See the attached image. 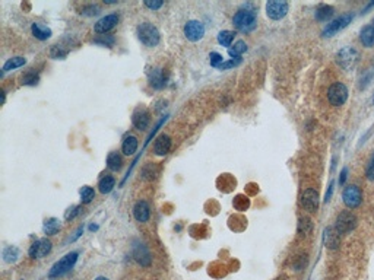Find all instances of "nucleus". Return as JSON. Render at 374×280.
Wrapping results in <instances>:
<instances>
[{
	"mask_svg": "<svg viewBox=\"0 0 374 280\" xmlns=\"http://www.w3.org/2000/svg\"><path fill=\"white\" fill-rule=\"evenodd\" d=\"M234 26L241 32H250L257 26V15L253 9H240L233 18Z\"/></svg>",
	"mask_w": 374,
	"mask_h": 280,
	"instance_id": "obj_1",
	"label": "nucleus"
},
{
	"mask_svg": "<svg viewBox=\"0 0 374 280\" xmlns=\"http://www.w3.org/2000/svg\"><path fill=\"white\" fill-rule=\"evenodd\" d=\"M358 59H360L358 51L351 45H347L336 53V63L347 72L352 70L357 66Z\"/></svg>",
	"mask_w": 374,
	"mask_h": 280,
	"instance_id": "obj_2",
	"label": "nucleus"
},
{
	"mask_svg": "<svg viewBox=\"0 0 374 280\" xmlns=\"http://www.w3.org/2000/svg\"><path fill=\"white\" fill-rule=\"evenodd\" d=\"M138 37L146 47H155L160 43V31L151 22H143L138 26Z\"/></svg>",
	"mask_w": 374,
	"mask_h": 280,
	"instance_id": "obj_3",
	"label": "nucleus"
},
{
	"mask_svg": "<svg viewBox=\"0 0 374 280\" xmlns=\"http://www.w3.org/2000/svg\"><path fill=\"white\" fill-rule=\"evenodd\" d=\"M78 261V253H69L66 254L62 260H59L50 270V278H60L63 275H66L68 272H70L73 269V266Z\"/></svg>",
	"mask_w": 374,
	"mask_h": 280,
	"instance_id": "obj_4",
	"label": "nucleus"
},
{
	"mask_svg": "<svg viewBox=\"0 0 374 280\" xmlns=\"http://www.w3.org/2000/svg\"><path fill=\"white\" fill-rule=\"evenodd\" d=\"M357 225H358L357 216L350 210H344L338 215L335 228L338 229L339 234H350L357 228Z\"/></svg>",
	"mask_w": 374,
	"mask_h": 280,
	"instance_id": "obj_5",
	"label": "nucleus"
},
{
	"mask_svg": "<svg viewBox=\"0 0 374 280\" xmlns=\"http://www.w3.org/2000/svg\"><path fill=\"white\" fill-rule=\"evenodd\" d=\"M352 19H354V15H352V13H344V15H341L339 18L333 19L332 22H329V23L325 26V29H323V37H333V35L338 34L339 31L345 29V28L351 23Z\"/></svg>",
	"mask_w": 374,
	"mask_h": 280,
	"instance_id": "obj_6",
	"label": "nucleus"
},
{
	"mask_svg": "<svg viewBox=\"0 0 374 280\" xmlns=\"http://www.w3.org/2000/svg\"><path fill=\"white\" fill-rule=\"evenodd\" d=\"M327 99L329 102L333 105V107H341L347 102L348 99V88L341 84V82H336L333 84L329 91H327Z\"/></svg>",
	"mask_w": 374,
	"mask_h": 280,
	"instance_id": "obj_7",
	"label": "nucleus"
},
{
	"mask_svg": "<svg viewBox=\"0 0 374 280\" xmlns=\"http://www.w3.org/2000/svg\"><path fill=\"white\" fill-rule=\"evenodd\" d=\"M288 9H289V4L288 1H283V0H271L266 3V15L272 21L283 19L288 13Z\"/></svg>",
	"mask_w": 374,
	"mask_h": 280,
	"instance_id": "obj_8",
	"label": "nucleus"
},
{
	"mask_svg": "<svg viewBox=\"0 0 374 280\" xmlns=\"http://www.w3.org/2000/svg\"><path fill=\"white\" fill-rule=\"evenodd\" d=\"M342 200H344V204L348 207V209H355L361 204L363 201V191L358 186H348L344 193H342Z\"/></svg>",
	"mask_w": 374,
	"mask_h": 280,
	"instance_id": "obj_9",
	"label": "nucleus"
},
{
	"mask_svg": "<svg viewBox=\"0 0 374 280\" xmlns=\"http://www.w3.org/2000/svg\"><path fill=\"white\" fill-rule=\"evenodd\" d=\"M300 204L304 210L313 213L319 209V193L313 188H307L303 191L300 197Z\"/></svg>",
	"mask_w": 374,
	"mask_h": 280,
	"instance_id": "obj_10",
	"label": "nucleus"
},
{
	"mask_svg": "<svg viewBox=\"0 0 374 280\" xmlns=\"http://www.w3.org/2000/svg\"><path fill=\"white\" fill-rule=\"evenodd\" d=\"M185 35L188 41H200L205 35V26L199 21H188L185 25Z\"/></svg>",
	"mask_w": 374,
	"mask_h": 280,
	"instance_id": "obj_11",
	"label": "nucleus"
},
{
	"mask_svg": "<svg viewBox=\"0 0 374 280\" xmlns=\"http://www.w3.org/2000/svg\"><path fill=\"white\" fill-rule=\"evenodd\" d=\"M51 251V242L47 238L38 239L35 241L31 247H29V257L31 258H43L46 257L48 253Z\"/></svg>",
	"mask_w": 374,
	"mask_h": 280,
	"instance_id": "obj_12",
	"label": "nucleus"
},
{
	"mask_svg": "<svg viewBox=\"0 0 374 280\" xmlns=\"http://www.w3.org/2000/svg\"><path fill=\"white\" fill-rule=\"evenodd\" d=\"M323 244L329 250H336L341 244V234L335 226H327L323 231Z\"/></svg>",
	"mask_w": 374,
	"mask_h": 280,
	"instance_id": "obj_13",
	"label": "nucleus"
},
{
	"mask_svg": "<svg viewBox=\"0 0 374 280\" xmlns=\"http://www.w3.org/2000/svg\"><path fill=\"white\" fill-rule=\"evenodd\" d=\"M149 111L145 107H139L135 109L132 115V123L138 130H146L149 126Z\"/></svg>",
	"mask_w": 374,
	"mask_h": 280,
	"instance_id": "obj_14",
	"label": "nucleus"
},
{
	"mask_svg": "<svg viewBox=\"0 0 374 280\" xmlns=\"http://www.w3.org/2000/svg\"><path fill=\"white\" fill-rule=\"evenodd\" d=\"M117 22H118V16L116 13H111V15H107V16L101 18L95 23L94 29H95L96 34H107L108 31H111L117 25Z\"/></svg>",
	"mask_w": 374,
	"mask_h": 280,
	"instance_id": "obj_15",
	"label": "nucleus"
},
{
	"mask_svg": "<svg viewBox=\"0 0 374 280\" xmlns=\"http://www.w3.org/2000/svg\"><path fill=\"white\" fill-rule=\"evenodd\" d=\"M133 257L135 260L140 264V266H149L151 264V254L148 251V248L142 244V242H136L133 245Z\"/></svg>",
	"mask_w": 374,
	"mask_h": 280,
	"instance_id": "obj_16",
	"label": "nucleus"
},
{
	"mask_svg": "<svg viewBox=\"0 0 374 280\" xmlns=\"http://www.w3.org/2000/svg\"><path fill=\"white\" fill-rule=\"evenodd\" d=\"M133 216L138 222H148L149 216H151V209L149 204L145 200H139L136 201V204L133 206Z\"/></svg>",
	"mask_w": 374,
	"mask_h": 280,
	"instance_id": "obj_17",
	"label": "nucleus"
},
{
	"mask_svg": "<svg viewBox=\"0 0 374 280\" xmlns=\"http://www.w3.org/2000/svg\"><path fill=\"white\" fill-rule=\"evenodd\" d=\"M171 149V139L167 136V134H161L157 140H155V145H154V152L155 155L158 156H164L170 152Z\"/></svg>",
	"mask_w": 374,
	"mask_h": 280,
	"instance_id": "obj_18",
	"label": "nucleus"
},
{
	"mask_svg": "<svg viewBox=\"0 0 374 280\" xmlns=\"http://www.w3.org/2000/svg\"><path fill=\"white\" fill-rule=\"evenodd\" d=\"M148 79H149L151 86H154L155 89H161L165 86V78H164V73L161 69H152L148 73Z\"/></svg>",
	"mask_w": 374,
	"mask_h": 280,
	"instance_id": "obj_19",
	"label": "nucleus"
},
{
	"mask_svg": "<svg viewBox=\"0 0 374 280\" xmlns=\"http://www.w3.org/2000/svg\"><path fill=\"white\" fill-rule=\"evenodd\" d=\"M31 31H32V35L37 38V40H48L51 37V29L47 28L46 25L40 23V22H34L32 26H31Z\"/></svg>",
	"mask_w": 374,
	"mask_h": 280,
	"instance_id": "obj_20",
	"label": "nucleus"
},
{
	"mask_svg": "<svg viewBox=\"0 0 374 280\" xmlns=\"http://www.w3.org/2000/svg\"><path fill=\"white\" fill-rule=\"evenodd\" d=\"M333 13H335L333 6H329V4H320V6L316 9L314 16H316V19H317V21H320V22H327V21L333 16Z\"/></svg>",
	"mask_w": 374,
	"mask_h": 280,
	"instance_id": "obj_21",
	"label": "nucleus"
},
{
	"mask_svg": "<svg viewBox=\"0 0 374 280\" xmlns=\"http://www.w3.org/2000/svg\"><path fill=\"white\" fill-rule=\"evenodd\" d=\"M360 40L363 43L364 47L367 48H372L374 47V28L373 25H367L361 29L360 32Z\"/></svg>",
	"mask_w": 374,
	"mask_h": 280,
	"instance_id": "obj_22",
	"label": "nucleus"
},
{
	"mask_svg": "<svg viewBox=\"0 0 374 280\" xmlns=\"http://www.w3.org/2000/svg\"><path fill=\"white\" fill-rule=\"evenodd\" d=\"M139 142L135 136H126L123 143H121V151L124 155H133L138 151Z\"/></svg>",
	"mask_w": 374,
	"mask_h": 280,
	"instance_id": "obj_23",
	"label": "nucleus"
},
{
	"mask_svg": "<svg viewBox=\"0 0 374 280\" xmlns=\"http://www.w3.org/2000/svg\"><path fill=\"white\" fill-rule=\"evenodd\" d=\"M62 225H60V220L56 219V217H50L44 222V226H43V231L46 235H56L59 231H60Z\"/></svg>",
	"mask_w": 374,
	"mask_h": 280,
	"instance_id": "obj_24",
	"label": "nucleus"
},
{
	"mask_svg": "<svg viewBox=\"0 0 374 280\" xmlns=\"http://www.w3.org/2000/svg\"><path fill=\"white\" fill-rule=\"evenodd\" d=\"M313 231V222L311 219L308 217H301L298 220V226H297V232L301 235V237H307L308 234H311Z\"/></svg>",
	"mask_w": 374,
	"mask_h": 280,
	"instance_id": "obj_25",
	"label": "nucleus"
},
{
	"mask_svg": "<svg viewBox=\"0 0 374 280\" xmlns=\"http://www.w3.org/2000/svg\"><path fill=\"white\" fill-rule=\"evenodd\" d=\"M247 51V44L244 41H237L230 50H228V54L231 59H241V54Z\"/></svg>",
	"mask_w": 374,
	"mask_h": 280,
	"instance_id": "obj_26",
	"label": "nucleus"
},
{
	"mask_svg": "<svg viewBox=\"0 0 374 280\" xmlns=\"http://www.w3.org/2000/svg\"><path fill=\"white\" fill-rule=\"evenodd\" d=\"M121 165H123V161H121V156L117 152H111L107 156V167L111 171H118L121 168Z\"/></svg>",
	"mask_w": 374,
	"mask_h": 280,
	"instance_id": "obj_27",
	"label": "nucleus"
},
{
	"mask_svg": "<svg viewBox=\"0 0 374 280\" xmlns=\"http://www.w3.org/2000/svg\"><path fill=\"white\" fill-rule=\"evenodd\" d=\"M26 63V60L23 57H12L9 59L4 65H3V72H10L13 69H18L21 66H23Z\"/></svg>",
	"mask_w": 374,
	"mask_h": 280,
	"instance_id": "obj_28",
	"label": "nucleus"
},
{
	"mask_svg": "<svg viewBox=\"0 0 374 280\" xmlns=\"http://www.w3.org/2000/svg\"><path fill=\"white\" fill-rule=\"evenodd\" d=\"M114 184H116L114 178H113V177H110V175H105L104 178H101V180H99V183H98V188H99V191H101L102 194H108V193L114 188Z\"/></svg>",
	"mask_w": 374,
	"mask_h": 280,
	"instance_id": "obj_29",
	"label": "nucleus"
},
{
	"mask_svg": "<svg viewBox=\"0 0 374 280\" xmlns=\"http://www.w3.org/2000/svg\"><path fill=\"white\" fill-rule=\"evenodd\" d=\"M19 257V250L16 247H6L3 250V260L6 263H15Z\"/></svg>",
	"mask_w": 374,
	"mask_h": 280,
	"instance_id": "obj_30",
	"label": "nucleus"
},
{
	"mask_svg": "<svg viewBox=\"0 0 374 280\" xmlns=\"http://www.w3.org/2000/svg\"><path fill=\"white\" fill-rule=\"evenodd\" d=\"M234 32L233 31H221L218 34V43L224 47H231V43L234 41Z\"/></svg>",
	"mask_w": 374,
	"mask_h": 280,
	"instance_id": "obj_31",
	"label": "nucleus"
},
{
	"mask_svg": "<svg viewBox=\"0 0 374 280\" xmlns=\"http://www.w3.org/2000/svg\"><path fill=\"white\" fill-rule=\"evenodd\" d=\"M94 197H95V191H94L93 187H82V190H81V201H82L84 204L91 203L94 200Z\"/></svg>",
	"mask_w": 374,
	"mask_h": 280,
	"instance_id": "obj_32",
	"label": "nucleus"
},
{
	"mask_svg": "<svg viewBox=\"0 0 374 280\" xmlns=\"http://www.w3.org/2000/svg\"><path fill=\"white\" fill-rule=\"evenodd\" d=\"M38 81H40V76L35 72H29L22 76V85H26V86H34L38 84Z\"/></svg>",
	"mask_w": 374,
	"mask_h": 280,
	"instance_id": "obj_33",
	"label": "nucleus"
},
{
	"mask_svg": "<svg viewBox=\"0 0 374 280\" xmlns=\"http://www.w3.org/2000/svg\"><path fill=\"white\" fill-rule=\"evenodd\" d=\"M94 43L99 44V45H105V47H113L114 45V37H111V35H101V37L95 38Z\"/></svg>",
	"mask_w": 374,
	"mask_h": 280,
	"instance_id": "obj_34",
	"label": "nucleus"
},
{
	"mask_svg": "<svg viewBox=\"0 0 374 280\" xmlns=\"http://www.w3.org/2000/svg\"><path fill=\"white\" fill-rule=\"evenodd\" d=\"M209 62H210V66H213V67H219V66L224 63V59H222V56H221L219 53L213 51V53H210V54H209Z\"/></svg>",
	"mask_w": 374,
	"mask_h": 280,
	"instance_id": "obj_35",
	"label": "nucleus"
},
{
	"mask_svg": "<svg viewBox=\"0 0 374 280\" xmlns=\"http://www.w3.org/2000/svg\"><path fill=\"white\" fill-rule=\"evenodd\" d=\"M240 63H241V59H231V60H228V62H224L218 69H219V70H228V69H231V67L238 66Z\"/></svg>",
	"mask_w": 374,
	"mask_h": 280,
	"instance_id": "obj_36",
	"label": "nucleus"
},
{
	"mask_svg": "<svg viewBox=\"0 0 374 280\" xmlns=\"http://www.w3.org/2000/svg\"><path fill=\"white\" fill-rule=\"evenodd\" d=\"M82 15H87V16H94V15H98L99 13V7L96 4H90V6H85L82 10H81Z\"/></svg>",
	"mask_w": 374,
	"mask_h": 280,
	"instance_id": "obj_37",
	"label": "nucleus"
},
{
	"mask_svg": "<svg viewBox=\"0 0 374 280\" xmlns=\"http://www.w3.org/2000/svg\"><path fill=\"white\" fill-rule=\"evenodd\" d=\"M66 54H68V51L62 50V48L57 47V45H54V47L51 48V57H53V59H63V57H66Z\"/></svg>",
	"mask_w": 374,
	"mask_h": 280,
	"instance_id": "obj_38",
	"label": "nucleus"
},
{
	"mask_svg": "<svg viewBox=\"0 0 374 280\" xmlns=\"http://www.w3.org/2000/svg\"><path fill=\"white\" fill-rule=\"evenodd\" d=\"M366 175L369 180H374V153L373 156L370 158L369 161V165H367V170H366Z\"/></svg>",
	"mask_w": 374,
	"mask_h": 280,
	"instance_id": "obj_39",
	"label": "nucleus"
},
{
	"mask_svg": "<svg viewBox=\"0 0 374 280\" xmlns=\"http://www.w3.org/2000/svg\"><path fill=\"white\" fill-rule=\"evenodd\" d=\"M163 1H145V6L152 9V10H158L160 7H163Z\"/></svg>",
	"mask_w": 374,
	"mask_h": 280,
	"instance_id": "obj_40",
	"label": "nucleus"
},
{
	"mask_svg": "<svg viewBox=\"0 0 374 280\" xmlns=\"http://www.w3.org/2000/svg\"><path fill=\"white\" fill-rule=\"evenodd\" d=\"M78 213H79V207H76V206H75V207H72V209H69V210H68V213L65 215V217L69 220V219H73Z\"/></svg>",
	"mask_w": 374,
	"mask_h": 280,
	"instance_id": "obj_41",
	"label": "nucleus"
},
{
	"mask_svg": "<svg viewBox=\"0 0 374 280\" xmlns=\"http://www.w3.org/2000/svg\"><path fill=\"white\" fill-rule=\"evenodd\" d=\"M347 178H348V168L345 167L342 171H341V177H339V184L342 186L345 181H347Z\"/></svg>",
	"mask_w": 374,
	"mask_h": 280,
	"instance_id": "obj_42",
	"label": "nucleus"
},
{
	"mask_svg": "<svg viewBox=\"0 0 374 280\" xmlns=\"http://www.w3.org/2000/svg\"><path fill=\"white\" fill-rule=\"evenodd\" d=\"M332 194H333V181H330L329 188H327V191H326V197H325V201H326V203L332 198Z\"/></svg>",
	"mask_w": 374,
	"mask_h": 280,
	"instance_id": "obj_43",
	"label": "nucleus"
},
{
	"mask_svg": "<svg viewBox=\"0 0 374 280\" xmlns=\"http://www.w3.org/2000/svg\"><path fill=\"white\" fill-rule=\"evenodd\" d=\"M95 280H108V279H107V278H102V276H101V278H96V279H95Z\"/></svg>",
	"mask_w": 374,
	"mask_h": 280,
	"instance_id": "obj_44",
	"label": "nucleus"
},
{
	"mask_svg": "<svg viewBox=\"0 0 374 280\" xmlns=\"http://www.w3.org/2000/svg\"><path fill=\"white\" fill-rule=\"evenodd\" d=\"M373 28H374V19H373Z\"/></svg>",
	"mask_w": 374,
	"mask_h": 280,
	"instance_id": "obj_45",
	"label": "nucleus"
},
{
	"mask_svg": "<svg viewBox=\"0 0 374 280\" xmlns=\"http://www.w3.org/2000/svg\"><path fill=\"white\" fill-rule=\"evenodd\" d=\"M373 101H374V98H373Z\"/></svg>",
	"mask_w": 374,
	"mask_h": 280,
	"instance_id": "obj_46",
	"label": "nucleus"
}]
</instances>
